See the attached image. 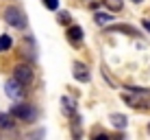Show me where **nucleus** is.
<instances>
[{"mask_svg": "<svg viewBox=\"0 0 150 140\" xmlns=\"http://www.w3.org/2000/svg\"><path fill=\"white\" fill-rule=\"evenodd\" d=\"M128 90H131V94H122V98L126 103H131L133 107H144V110H150V94L144 90H139V88H133L128 85Z\"/></svg>", "mask_w": 150, "mask_h": 140, "instance_id": "f257e3e1", "label": "nucleus"}, {"mask_svg": "<svg viewBox=\"0 0 150 140\" xmlns=\"http://www.w3.org/2000/svg\"><path fill=\"white\" fill-rule=\"evenodd\" d=\"M2 18H4V22H7L9 27H13V29H24L26 27V18H24V13L20 11L18 7H7L4 13H2Z\"/></svg>", "mask_w": 150, "mask_h": 140, "instance_id": "f03ea898", "label": "nucleus"}, {"mask_svg": "<svg viewBox=\"0 0 150 140\" xmlns=\"http://www.w3.org/2000/svg\"><path fill=\"white\" fill-rule=\"evenodd\" d=\"M11 116H13V118H20V121H28V123H30V121H35V118H37V112L33 110V105L18 101V105L11 107Z\"/></svg>", "mask_w": 150, "mask_h": 140, "instance_id": "7ed1b4c3", "label": "nucleus"}, {"mask_svg": "<svg viewBox=\"0 0 150 140\" xmlns=\"http://www.w3.org/2000/svg\"><path fill=\"white\" fill-rule=\"evenodd\" d=\"M4 92H7V96L13 98L15 103H18V101H24V88H22L20 81H15V79H9L7 83H4Z\"/></svg>", "mask_w": 150, "mask_h": 140, "instance_id": "20e7f679", "label": "nucleus"}, {"mask_svg": "<svg viewBox=\"0 0 150 140\" xmlns=\"http://www.w3.org/2000/svg\"><path fill=\"white\" fill-rule=\"evenodd\" d=\"M13 79H15V81H20L22 85L33 83V68H30V66H26V64L15 66V70H13Z\"/></svg>", "mask_w": 150, "mask_h": 140, "instance_id": "39448f33", "label": "nucleus"}, {"mask_svg": "<svg viewBox=\"0 0 150 140\" xmlns=\"http://www.w3.org/2000/svg\"><path fill=\"white\" fill-rule=\"evenodd\" d=\"M72 75H74V79L81 81V83H87V81H89V70H87V66L83 64V61H74V64H72Z\"/></svg>", "mask_w": 150, "mask_h": 140, "instance_id": "423d86ee", "label": "nucleus"}, {"mask_svg": "<svg viewBox=\"0 0 150 140\" xmlns=\"http://www.w3.org/2000/svg\"><path fill=\"white\" fill-rule=\"evenodd\" d=\"M68 39L72 44H81L83 42V29L81 27H70L68 29Z\"/></svg>", "mask_w": 150, "mask_h": 140, "instance_id": "0eeeda50", "label": "nucleus"}, {"mask_svg": "<svg viewBox=\"0 0 150 140\" xmlns=\"http://www.w3.org/2000/svg\"><path fill=\"white\" fill-rule=\"evenodd\" d=\"M109 121L113 123V127H115V129H124V127H126V116H122V114H111V116H109Z\"/></svg>", "mask_w": 150, "mask_h": 140, "instance_id": "6e6552de", "label": "nucleus"}, {"mask_svg": "<svg viewBox=\"0 0 150 140\" xmlns=\"http://www.w3.org/2000/svg\"><path fill=\"white\" fill-rule=\"evenodd\" d=\"M13 116L11 114H4V112H0V129H13Z\"/></svg>", "mask_w": 150, "mask_h": 140, "instance_id": "1a4fd4ad", "label": "nucleus"}, {"mask_svg": "<svg viewBox=\"0 0 150 140\" xmlns=\"http://www.w3.org/2000/svg\"><path fill=\"white\" fill-rule=\"evenodd\" d=\"M94 20H96L98 27H107V24H111V22H113V15H111V13H96V15H94Z\"/></svg>", "mask_w": 150, "mask_h": 140, "instance_id": "9d476101", "label": "nucleus"}, {"mask_svg": "<svg viewBox=\"0 0 150 140\" xmlns=\"http://www.w3.org/2000/svg\"><path fill=\"white\" fill-rule=\"evenodd\" d=\"M109 31H120V33H128V35H137V31L128 24H111Z\"/></svg>", "mask_w": 150, "mask_h": 140, "instance_id": "9b49d317", "label": "nucleus"}, {"mask_svg": "<svg viewBox=\"0 0 150 140\" xmlns=\"http://www.w3.org/2000/svg\"><path fill=\"white\" fill-rule=\"evenodd\" d=\"M61 103H63V114L72 116V114H74V101H70L68 96H63V98H61Z\"/></svg>", "mask_w": 150, "mask_h": 140, "instance_id": "f8f14e48", "label": "nucleus"}, {"mask_svg": "<svg viewBox=\"0 0 150 140\" xmlns=\"http://www.w3.org/2000/svg\"><path fill=\"white\" fill-rule=\"evenodd\" d=\"M105 7H109L111 11H120L122 2H120V0H105Z\"/></svg>", "mask_w": 150, "mask_h": 140, "instance_id": "ddd939ff", "label": "nucleus"}, {"mask_svg": "<svg viewBox=\"0 0 150 140\" xmlns=\"http://www.w3.org/2000/svg\"><path fill=\"white\" fill-rule=\"evenodd\" d=\"M11 48V37L9 35H2L0 37V50H9Z\"/></svg>", "mask_w": 150, "mask_h": 140, "instance_id": "4468645a", "label": "nucleus"}, {"mask_svg": "<svg viewBox=\"0 0 150 140\" xmlns=\"http://www.w3.org/2000/svg\"><path fill=\"white\" fill-rule=\"evenodd\" d=\"M44 136H46V131H44V129H37V131H33L26 140H44Z\"/></svg>", "mask_w": 150, "mask_h": 140, "instance_id": "2eb2a0df", "label": "nucleus"}, {"mask_svg": "<svg viewBox=\"0 0 150 140\" xmlns=\"http://www.w3.org/2000/svg\"><path fill=\"white\" fill-rule=\"evenodd\" d=\"M44 4L50 11H57V9H59V0H44Z\"/></svg>", "mask_w": 150, "mask_h": 140, "instance_id": "dca6fc26", "label": "nucleus"}, {"mask_svg": "<svg viewBox=\"0 0 150 140\" xmlns=\"http://www.w3.org/2000/svg\"><path fill=\"white\" fill-rule=\"evenodd\" d=\"M68 18H70V15L65 13V11H61V13H59V22H61V24H68Z\"/></svg>", "mask_w": 150, "mask_h": 140, "instance_id": "f3484780", "label": "nucleus"}, {"mask_svg": "<svg viewBox=\"0 0 150 140\" xmlns=\"http://www.w3.org/2000/svg\"><path fill=\"white\" fill-rule=\"evenodd\" d=\"M94 140H109V136L107 134H98V136H94Z\"/></svg>", "mask_w": 150, "mask_h": 140, "instance_id": "a211bd4d", "label": "nucleus"}, {"mask_svg": "<svg viewBox=\"0 0 150 140\" xmlns=\"http://www.w3.org/2000/svg\"><path fill=\"white\" fill-rule=\"evenodd\" d=\"M144 27H146V29L150 31V20H144Z\"/></svg>", "mask_w": 150, "mask_h": 140, "instance_id": "6ab92c4d", "label": "nucleus"}, {"mask_svg": "<svg viewBox=\"0 0 150 140\" xmlns=\"http://www.w3.org/2000/svg\"><path fill=\"white\" fill-rule=\"evenodd\" d=\"M148 134H150V123H148Z\"/></svg>", "mask_w": 150, "mask_h": 140, "instance_id": "aec40b11", "label": "nucleus"}, {"mask_svg": "<svg viewBox=\"0 0 150 140\" xmlns=\"http://www.w3.org/2000/svg\"><path fill=\"white\" fill-rule=\"evenodd\" d=\"M133 2H142V0H133Z\"/></svg>", "mask_w": 150, "mask_h": 140, "instance_id": "412c9836", "label": "nucleus"}]
</instances>
